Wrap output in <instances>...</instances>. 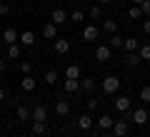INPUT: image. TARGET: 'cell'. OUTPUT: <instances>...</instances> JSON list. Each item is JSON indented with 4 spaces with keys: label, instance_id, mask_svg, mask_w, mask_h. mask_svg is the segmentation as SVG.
Listing matches in <instances>:
<instances>
[{
    "label": "cell",
    "instance_id": "cell-1",
    "mask_svg": "<svg viewBox=\"0 0 150 137\" xmlns=\"http://www.w3.org/2000/svg\"><path fill=\"white\" fill-rule=\"evenodd\" d=\"M120 90V77H115V75H108L105 80H103V92H108V95H115Z\"/></svg>",
    "mask_w": 150,
    "mask_h": 137
},
{
    "label": "cell",
    "instance_id": "cell-2",
    "mask_svg": "<svg viewBox=\"0 0 150 137\" xmlns=\"http://www.w3.org/2000/svg\"><path fill=\"white\" fill-rule=\"evenodd\" d=\"M110 58H112V48L110 45H98L95 48V60L98 63H108Z\"/></svg>",
    "mask_w": 150,
    "mask_h": 137
},
{
    "label": "cell",
    "instance_id": "cell-3",
    "mask_svg": "<svg viewBox=\"0 0 150 137\" xmlns=\"http://www.w3.org/2000/svg\"><path fill=\"white\" fill-rule=\"evenodd\" d=\"M30 117L35 122H48V110H45V105H35L30 110Z\"/></svg>",
    "mask_w": 150,
    "mask_h": 137
},
{
    "label": "cell",
    "instance_id": "cell-4",
    "mask_svg": "<svg viewBox=\"0 0 150 137\" xmlns=\"http://www.w3.org/2000/svg\"><path fill=\"white\" fill-rule=\"evenodd\" d=\"M18 40H20V35L15 32V27H5V30H3V42H5V45H15Z\"/></svg>",
    "mask_w": 150,
    "mask_h": 137
},
{
    "label": "cell",
    "instance_id": "cell-5",
    "mask_svg": "<svg viewBox=\"0 0 150 137\" xmlns=\"http://www.w3.org/2000/svg\"><path fill=\"white\" fill-rule=\"evenodd\" d=\"M112 132H115V137H125L130 132V125L125 120H115V125H112Z\"/></svg>",
    "mask_w": 150,
    "mask_h": 137
},
{
    "label": "cell",
    "instance_id": "cell-6",
    "mask_svg": "<svg viewBox=\"0 0 150 137\" xmlns=\"http://www.w3.org/2000/svg\"><path fill=\"white\" fill-rule=\"evenodd\" d=\"M98 37H100V30H98L95 25H85V30H83V40H88V42H95Z\"/></svg>",
    "mask_w": 150,
    "mask_h": 137
},
{
    "label": "cell",
    "instance_id": "cell-7",
    "mask_svg": "<svg viewBox=\"0 0 150 137\" xmlns=\"http://www.w3.org/2000/svg\"><path fill=\"white\" fill-rule=\"evenodd\" d=\"M55 53L58 55H68V50H70V40H65V37H55Z\"/></svg>",
    "mask_w": 150,
    "mask_h": 137
},
{
    "label": "cell",
    "instance_id": "cell-8",
    "mask_svg": "<svg viewBox=\"0 0 150 137\" xmlns=\"http://www.w3.org/2000/svg\"><path fill=\"white\" fill-rule=\"evenodd\" d=\"M130 105H133V102H130V97H128V95L115 97V110H118V112H128V110H130Z\"/></svg>",
    "mask_w": 150,
    "mask_h": 137
},
{
    "label": "cell",
    "instance_id": "cell-9",
    "mask_svg": "<svg viewBox=\"0 0 150 137\" xmlns=\"http://www.w3.org/2000/svg\"><path fill=\"white\" fill-rule=\"evenodd\" d=\"M112 125H115V120H112L110 115H100V117H98V127H100L103 132H105V130H112Z\"/></svg>",
    "mask_w": 150,
    "mask_h": 137
},
{
    "label": "cell",
    "instance_id": "cell-10",
    "mask_svg": "<svg viewBox=\"0 0 150 137\" xmlns=\"http://www.w3.org/2000/svg\"><path fill=\"white\" fill-rule=\"evenodd\" d=\"M20 45H25V48H33V45H35V32H30V30L20 32Z\"/></svg>",
    "mask_w": 150,
    "mask_h": 137
},
{
    "label": "cell",
    "instance_id": "cell-11",
    "mask_svg": "<svg viewBox=\"0 0 150 137\" xmlns=\"http://www.w3.org/2000/svg\"><path fill=\"white\" fill-rule=\"evenodd\" d=\"M68 112H70V102H68V100H58V102H55V115L65 117Z\"/></svg>",
    "mask_w": 150,
    "mask_h": 137
},
{
    "label": "cell",
    "instance_id": "cell-12",
    "mask_svg": "<svg viewBox=\"0 0 150 137\" xmlns=\"http://www.w3.org/2000/svg\"><path fill=\"white\" fill-rule=\"evenodd\" d=\"M43 37H48V40H55V37H58V25H55V22H48V25L43 27Z\"/></svg>",
    "mask_w": 150,
    "mask_h": 137
},
{
    "label": "cell",
    "instance_id": "cell-13",
    "mask_svg": "<svg viewBox=\"0 0 150 137\" xmlns=\"http://www.w3.org/2000/svg\"><path fill=\"white\" fill-rule=\"evenodd\" d=\"M63 87H65V92H78V90H80V80H73V77H65V82H63Z\"/></svg>",
    "mask_w": 150,
    "mask_h": 137
},
{
    "label": "cell",
    "instance_id": "cell-14",
    "mask_svg": "<svg viewBox=\"0 0 150 137\" xmlns=\"http://www.w3.org/2000/svg\"><path fill=\"white\" fill-rule=\"evenodd\" d=\"M20 87L25 90V92H35V77H30V75H25V77L20 80Z\"/></svg>",
    "mask_w": 150,
    "mask_h": 137
},
{
    "label": "cell",
    "instance_id": "cell-15",
    "mask_svg": "<svg viewBox=\"0 0 150 137\" xmlns=\"http://www.w3.org/2000/svg\"><path fill=\"white\" fill-rule=\"evenodd\" d=\"M133 122L135 125H145V122H148V112H145L143 107H138V110L133 112Z\"/></svg>",
    "mask_w": 150,
    "mask_h": 137
},
{
    "label": "cell",
    "instance_id": "cell-16",
    "mask_svg": "<svg viewBox=\"0 0 150 137\" xmlns=\"http://www.w3.org/2000/svg\"><path fill=\"white\" fill-rule=\"evenodd\" d=\"M50 18H53V22H55V25H60V22H65V20H68V13H65L63 8H55Z\"/></svg>",
    "mask_w": 150,
    "mask_h": 137
},
{
    "label": "cell",
    "instance_id": "cell-17",
    "mask_svg": "<svg viewBox=\"0 0 150 137\" xmlns=\"http://www.w3.org/2000/svg\"><path fill=\"white\" fill-rule=\"evenodd\" d=\"M123 48H125V53H138V40H135V37H125L123 40Z\"/></svg>",
    "mask_w": 150,
    "mask_h": 137
},
{
    "label": "cell",
    "instance_id": "cell-18",
    "mask_svg": "<svg viewBox=\"0 0 150 137\" xmlns=\"http://www.w3.org/2000/svg\"><path fill=\"white\" fill-rule=\"evenodd\" d=\"M78 127H80V130H90V127H93V117L88 115V112L80 115V117H78Z\"/></svg>",
    "mask_w": 150,
    "mask_h": 137
},
{
    "label": "cell",
    "instance_id": "cell-19",
    "mask_svg": "<svg viewBox=\"0 0 150 137\" xmlns=\"http://www.w3.org/2000/svg\"><path fill=\"white\" fill-rule=\"evenodd\" d=\"M20 55H23V48L18 45V42H15V45H8V58H10V60H18Z\"/></svg>",
    "mask_w": 150,
    "mask_h": 137
},
{
    "label": "cell",
    "instance_id": "cell-20",
    "mask_svg": "<svg viewBox=\"0 0 150 137\" xmlns=\"http://www.w3.org/2000/svg\"><path fill=\"white\" fill-rule=\"evenodd\" d=\"M15 117H18V122H25V120H30V110H28L25 105H20L15 110Z\"/></svg>",
    "mask_w": 150,
    "mask_h": 137
},
{
    "label": "cell",
    "instance_id": "cell-21",
    "mask_svg": "<svg viewBox=\"0 0 150 137\" xmlns=\"http://www.w3.org/2000/svg\"><path fill=\"white\" fill-rule=\"evenodd\" d=\"M65 77L80 80V67H78V65H68V67H65Z\"/></svg>",
    "mask_w": 150,
    "mask_h": 137
},
{
    "label": "cell",
    "instance_id": "cell-22",
    "mask_svg": "<svg viewBox=\"0 0 150 137\" xmlns=\"http://www.w3.org/2000/svg\"><path fill=\"white\" fill-rule=\"evenodd\" d=\"M123 40H125V37H120L118 32H112V35H110V42H108V45H110L112 50H118V48H123Z\"/></svg>",
    "mask_w": 150,
    "mask_h": 137
},
{
    "label": "cell",
    "instance_id": "cell-23",
    "mask_svg": "<svg viewBox=\"0 0 150 137\" xmlns=\"http://www.w3.org/2000/svg\"><path fill=\"white\" fill-rule=\"evenodd\" d=\"M125 65H128V67H138V65H140V55H138V53H128Z\"/></svg>",
    "mask_w": 150,
    "mask_h": 137
},
{
    "label": "cell",
    "instance_id": "cell-24",
    "mask_svg": "<svg viewBox=\"0 0 150 137\" xmlns=\"http://www.w3.org/2000/svg\"><path fill=\"white\" fill-rule=\"evenodd\" d=\"M103 30L110 32V35H112V32H118V20H105V22H103Z\"/></svg>",
    "mask_w": 150,
    "mask_h": 137
},
{
    "label": "cell",
    "instance_id": "cell-25",
    "mask_svg": "<svg viewBox=\"0 0 150 137\" xmlns=\"http://www.w3.org/2000/svg\"><path fill=\"white\" fill-rule=\"evenodd\" d=\"M88 15H90V20H100V18H103V8L100 5H93L90 10H88Z\"/></svg>",
    "mask_w": 150,
    "mask_h": 137
},
{
    "label": "cell",
    "instance_id": "cell-26",
    "mask_svg": "<svg viewBox=\"0 0 150 137\" xmlns=\"http://www.w3.org/2000/svg\"><path fill=\"white\" fill-rule=\"evenodd\" d=\"M80 87H83V90H88V92H90V90L95 87V77H80Z\"/></svg>",
    "mask_w": 150,
    "mask_h": 137
},
{
    "label": "cell",
    "instance_id": "cell-27",
    "mask_svg": "<svg viewBox=\"0 0 150 137\" xmlns=\"http://www.w3.org/2000/svg\"><path fill=\"white\" fill-rule=\"evenodd\" d=\"M43 80H45V85H55V82H58V72H55V70H48Z\"/></svg>",
    "mask_w": 150,
    "mask_h": 137
},
{
    "label": "cell",
    "instance_id": "cell-28",
    "mask_svg": "<svg viewBox=\"0 0 150 137\" xmlns=\"http://www.w3.org/2000/svg\"><path fill=\"white\" fill-rule=\"evenodd\" d=\"M128 15L133 18V20H140V18H143V10H140V5H133V8L128 10Z\"/></svg>",
    "mask_w": 150,
    "mask_h": 137
},
{
    "label": "cell",
    "instance_id": "cell-29",
    "mask_svg": "<svg viewBox=\"0 0 150 137\" xmlns=\"http://www.w3.org/2000/svg\"><path fill=\"white\" fill-rule=\"evenodd\" d=\"M33 135H45V122H35L33 120Z\"/></svg>",
    "mask_w": 150,
    "mask_h": 137
},
{
    "label": "cell",
    "instance_id": "cell-30",
    "mask_svg": "<svg viewBox=\"0 0 150 137\" xmlns=\"http://www.w3.org/2000/svg\"><path fill=\"white\" fill-rule=\"evenodd\" d=\"M140 100H143V102H148V105H150V85H145V87L140 90Z\"/></svg>",
    "mask_w": 150,
    "mask_h": 137
},
{
    "label": "cell",
    "instance_id": "cell-31",
    "mask_svg": "<svg viewBox=\"0 0 150 137\" xmlns=\"http://www.w3.org/2000/svg\"><path fill=\"white\" fill-rule=\"evenodd\" d=\"M138 55H140V60H150V45H143L138 50Z\"/></svg>",
    "mask_w": 150,
    "mask_h": 137
},
{
    "label": "cell",
    "instance_id": "cell-32",
    "mask_svg": "<svg viewBox=\"0 0 150 137\" xmlns=\"http://www.w3.org/2000/svg\"><path fill=\"white\" fill-rule=\"evenodd\" d=\"M70 20H75V22H83V20H85V13H83V10H75L73 15H70Z\"/></svg>",
    "mask_w": 150,
    "mask_h": 137
},
{
    "label": "cell",
    "instance_id": "cell-33",
    "mask_svg": "<svg viewBox=\"0 0 150 137\" xmlns=\"http://www.w3.org/2000/svg\"><path fill=\"white\" fill-rule=\"evenodd\" d=\"M20 70H23L25 75H30V70H33V63H30V60H23V63H20Z\"/></svg>",
    "mask_w": 150,
    "mask_h": 137
},
{
    "label": "cell",
    "instance_id": "cell-34",
    "mask_svg": "<svg viewBox=\"0 0 150 137\" xmlns=\"http://www.w3.org/2000/svg\"><path fill=\"white\" fill-rule=\"evenodd\" d=\"M140 10H143V18H150V0H145L140 5Z\"/></svg>",
    "mask_w": 150,
    "mask_h": 137
},
{
    "label": "cell",
    "instance_id": "cell-35",
    "mask_svg": "<svg viewBox=\"0 0 150 137\" xmlns=\"http://www.w3.org/2000/svg\"><path fill=\"white\" fill-rule=\"evenodd\" d=\"M8 13H10V5L8 3H0V18H5Z\"/></svg>",
    "mask_w": 150,
    "mask_h": 137
},
{
    "label": "cell",
    "instance_id": "cell-36",
    "mask_svg": "<svg viewBox=\"0 0 150 137\" xmlns=\"http://www.w3.org/2000/svg\"><path fill=\"white\" fill-rule=\"evenodd\" d=\"M95 107H98V100H95V97H93V100H88V110H95Z\"/></svg>",
    "mask_w": 150,
    "mask_h": 137
},
{
    "label": "cell",
    "instance_id": "cell-37",
    "mask_svg": "<svg viewBox=\"0 0 150 137\" xmlns=\"http://www.w3.org/2000/svg\"><path fill=\"white\" fill-rule=\"evenodd\" d=\"M143 30H145V32H148V35H150V18H148V20H145V22H143Z\"/></svg>",
    "mask_w": 150,
    "mask_h": 137
},
{
    "label": "cell",
    "instance_id": "cell-38",
    "mask_svg": "<svg viewBox=\"0 0 150 137\" xmlns=\"http://www.w3.org/2000/svg\"><path fill=\"white\" fill-rule=\"evenodd\" d=\"M5 67H8V63H5V60H0V72H5Z\"/></svg>",
    "mask_w": 150,
    "mask_h": 137
},
{
    "label": "cell",
    "instance_id": "cell-39",
    "mask_svg": "<svg viewBox=\"0 0 150 137\" xmlns=\"http://www.w3.org/2000/svg\"><path fill=\"white\" fill-rule=\"evenodd\" d=\"M103 137H115V132H112V130H105V135H103Z\"/></svg>",
    "mask_w": 150,
    "mask_h": 137
},
{
    "label": "cell",
    "instance_id": "cell-40",
    "mask_svg": "<svg viewBox=\"0 0 150 137\" xmlns=\"http://www.w3.org/2000/svg\"><path fill=\"white\" fill-rule=\"evenodd\" d=\"M3 100H5V90L0 87V102H3Z\"/></svg>",
    "mask_w": 150,
    "mask_h": 137
},
{
    "label": "cell",
    "instance_id": "cell-41",
    "mask_svg": "<svg viewBox=\"0 0 150 137\" xmlns=\"http://www.w3.org/2000/svg\"><path fill=\"white\" fill-rule=\"evenodd\" d=\"M143 3H145V0H133V5H143Z\"/></svg>",
    "mask_w": 150,
    "mask_h": 137
},
{
    "label": "cell",
    "instance_id": "cell-42",
    "mask_svg": "<svg viewBox=\"0 0 150 137\" xmlns=\"http://www.w3.org/2000/svg\"><path fill=\"white\" fill-rule=\"evenodd\" d=\"M100 3H112V0H100Z\"/></svg>",
    "mask_w": 150,
    "mask_h": 137
}]
</instances>
